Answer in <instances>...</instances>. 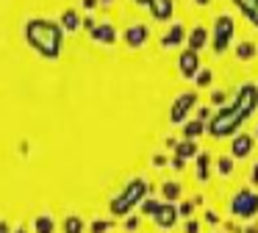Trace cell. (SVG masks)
I'll use <instances>...</instances> for the list:
<instances>
[{
	"instance_id": "cb8c5ba5",
	"label": "cell",
	"mask_w": 258,
	"mask_h": 233,
	"mask_svg": "<svg viewBox=\"0 0 258 233\" xmlns=\"http://www.w3.org/2000/svg\"><path fill=\"white\" fill-rule=\"evenodd\" d=\"M217 172L219 175H230V172H233V158H230V155H225V158H219L217 161Z\"/></svg>"
},
{
	"instance_id": "f1b7e54d",
	"label": "cell",
	"mask_w": 258,
	"mask_h": 233,
	"mask_svg": "<svg viewBox=\"0 0 258 233\" xmlns=\"http://www.w3.org/2000/svg\"><path fill=\"white\" fill-rule=\"evenodd\" d=\"M108 227H111V222H95V225H92V233H106Z\"/></svg>"
},
{
	"instance_id": "74e56055",
	"label": "cell",
	"mask_w": 258,
	"mask_h": 233,
	"mask_svg": "<svg viewBox=\"0 0 258 233\" xmlns=\"http://www.w3.org/2000/svg\"><path fill=\"white\" fill-rule=\"evenodd\" d=\"M0 233H12V227H9V225H6V222H3V219H0Z\"/></svg>"
},
{
	"instance_id": "d590c367",
	"label": "cell",
	"mask_w": 258,
	"mask_h": 233,
	"mask_svg": "<svg viewBox=\"0 0 258 233\" xmlns=\"http://www.w3.org/2000/svg\"><path fill=\"white\" fill-rule=\"evenodd\" d=\"M167 155H156V158H153V164H156V166H164V164H167Z\"/></svg>"
},
{
	"instance_id": "ab89813d",
	"label": "cell",
	"mask_w": 258,
	"mask_h": 233,
	"mask_svg": "<svg viewBox=\"0 0 258 233\" xmlns=\"http://www.w3.org/2000/svg\"><path fill=\"white\" fill-rule=\"evenodd\" d=\"M250 20H252V25H258V9H255V11H252V14H250Z\"/></svg>"
},
{
	"instance_id": "52a82bcc",
	"label": "cell",
	"mask_w": 258,
	"mask_h": 233,
	"mask_svg": "<svg viewBox=\"0 0 258 233\" xmlns=\"http://www.w3.org/2000/svg\"><path fill=\"white\" fill-rule=\"evenodd\" d=\"M233 105L241 111L244 116H250L252 111L258 108V89L252 86V83H244V86L236 92V97H233Z\"/></svg>"
},
{
	"instance_id": "484cf974",
	"label": "cell",
	"mask_w": 258,
	"mask_h": 233,
	"mask_svg": "<svg viewBox=\"0 0 258 233\" xmlns=\"http://www.w3.org/2000/svg\"><path fill=\"white\" fill-rule=\"evenodd\" d=\"M139 205H142V214H150V216H153V214L158 211V205H161V203H156V200H147V197H145Z\"/></svg>"
},
{
	"instance_id": "d6986e66",
	"label": "cell",
	"mask_w": 258,
	"mask_h": 233,
	"mask_svg": "<svg viewBox=\"0 0 258 233\" xmlns=\"http://www.w3.org/2000/svg\"><path fill=\"white\" fill-rule=\"evenodd\" d=\"M78 25H81V20H78V11H64L61 14V28L64 31H78Z\"/></svg>"
},
{
	"instance_id": "5bb4252c",
	"label": "cell",
	"mask_w": 258,
	"mask_h": 233,
	"mask_svg": "<svg viewBox=\"0 0 258 233\" xmlns=\"http://www.w3.org/2000/svg\"><path fill=\"white\" fill-rule=\"evenodd\" d=\"M92 36H95V42H103V44L117 42V31H114V25H108V22H100V25L92 31Z\"/></svg>"
},
{
	"instance_id": "f6af8a7d",
	"label": "cell",
	"mask_w": 258,
	"mask_h": 233,
	"mask_svg": "<svg viewBox=\"0 0 258 233\" xmlns=\"http://www.w3.org/2000/svg\"><path fill=\"white\" fill-rule=\"evenodd\" d=\"M100 3H111V0H100Z\"/></svg>"
},
{
	"instance_id": "30bf717a",
	"label": "cell",
	"mask_w": 258,
	"mask_h": 233,
	"mask_svg": "<svg viewBox=\"0 0 258 233\" xmlns=\"http://www.w3.org/2000/svg\"><path fill=\"white\" fill-rule=\"evenodd\" d=\"M147 36H150V28L142 25V22L125 28V42H128V47H142V44L147 42Z\"/></svg>"
},
{
	"instance_id": "44dd1931",
	"label": "cell",
	"mask_w": 258,
	"mask_h": 233,
	"mask_svg": "<svg viewBox=\"0 0 258 233\" xmlns=\"http://www.w3.org/2000/svg\"><path fill=\"white\" fill-rule=\"evenodd\" d=\"M84 219H81V216H67V219H64V225H61V230L64 233H84Z\"/></svg>"
},
{
	"instance_id": "ba28073f",
	"label": "cell",
	"mask_w": 258,
	"mask_h": 233,
	"mask_svg": "<svg viewBox=\"0 0 258 233\" xmlns=\"http://www.w3.org/2000/svg\"><path fill=\"white\" fill-rule=\"evenodd\" d=\"M178 70H180V75H183V78H195L197 72H200V59H197V50L186 47L183 53H180Z\"/></svg>"
},
{
	"instance_id": "9a60e30c",
	"label": "cell",
	"mask_w": 258,
	"mask_h": 233,
	"mask_svg": "<svg viewBox=\"0 0 258 233\" xmlns=\"http://www.w3.org/2000/svg\"><path fill=\"white\" fill-rule=\"evenodd\" d=\"M208 42V31L206 28H191V33L186 36V44H189L191 50H203Z\"/></svg>"
},
{
	"instance_id": "7402d4cb",
	"label": "cell",
	"mask_w": 258,
	"mask_h": 233,
	"mask_svg": "<svg viewBox=\"0 0 258 233\" xmlns=\"http://www.w3.org/2000/svg\"><path fill=\"white\" fill-rule=\"evenodd\" d=\"M208 164H211L208 153H197V178L200 181H208Z\"/></svg>"
},
{
	"instance_id": "7c38bea8",
	"label": "cell",
	"mask_w": 258,
	"mask_h": 233,
	"mask_svg": "<svg viewBox=\"0 0 258 233\" xmlns=\"http://www.w3.org/2000/svg\"><path fill=\"white\" fill-rule=\"evenodd\" d=\"M147 9H150L153 20L167 22V20H172V9H175V6H172V0H150Z\"/></svg>"
},
{
	"instance_id": "8fae6325",
	"label": "cell",
	"mask_w": 258,
	"mask_h": 233,
	"mask_svg": "<svg viewBox=\"0 0 258 233\" xmlns=\"http://www.w3.org/2000/svg\"><path fill=\"white\" fill-rule=\"evenodd\" d=\"M250 153H252V136H247V133H236L233 144H230V155H233V158H247Z\"/></svg>"
},
{
	"instance_id": "1f68e13d",
	"label": "cell",
	"mask_w": 258,
	"mask_h": 233,
	"mask_svg": "<svg viewBox=\"0 0 258 233\" xmlns=\"http://www.w3.org/2000/svg\"><path fill=\"white\" fill-rule=\"evenodd\" d=\"M211 103H214V105H222V103H225V92H214V94H211Z\"/></svg>"
},
{
	"instance_id": "5b68a950",
	"label": "cell",
	"mask_w": 258,
	"mask_h": 233,
	"mask_svg": "<svg viewBox=\"0 0 258 233\" xmlns=\"http://www.w3.org/2000/svg\"><path fill=\"white\" fill-rule=\"evenodd\" d=\"M195 105H197V94L195 92L178 94V97H175V103L169 105V122H186Z\"/></svg>"
},
{
	"instance_id": "4dcf8cb0",
	"label": "cell",
	"mask_w": 258,
	"mask_h": 233,
	"mask_svg": "<svg viewBox=\"0 0 258 233\" xmlns=\"http://www.w3.org/2000/svg\"><path fill=\"white\" fill-rule=\"evenodd\" d=\"M125 227H128V230H136V227H139V216H128V219H125Z\"/></svg>"
},
{
	"instance_id": "3957f363",
	"label": "cell",
	"mask_w": 258,
	"mask_h": 233,
	"mask_svg": "<svg viewBox=\"0 0 258 233\" xmlns=\"http://www.w3.org/2000/svg\"><path fill=\"white\" fill-rule=\"evenodd\" d=\"M147 192H150V186H147L142 178H134V181L128 183V186L122 189V192L117 194V200L111 203V214H117V216H122V214H128L134 205H139L142 200L147 197Z\"/></svg>"
},
{
	"instance_id": "836d02e7",
	"label": "cell",
	"mask_w": 258,
	"mask_h": 233,
	"mask_svg": "<svg viewBox=\"0 0 258 233\" xmlns=\"http://www.w3.org/2000/svg\"><path fill=\"white\" fill-rule=\"evenodd\" d=\"M208 116H211V108H206V105H203V108L197 111V120H203V122H206Z\"/></svg>"
},
{
	"instance_id": "8992f818",
	"label": "cell",
	"mask_w": 258,
	"mask_h": 233,
	"mask_svg": "<svg viewBox=\"0 0 258 233\" xmlns=\"http://www.w3.org/2000/svg\"><path fill=\"white\" fill-rule=\"evenodd\" d=\"M230 211H233L236 216H241V219H250V216H255L258 211V194L252 192H239L233 200H230Z\"/></svg>"
},
{
	"instance_id": "e575fe53",
	"label": "cell",
	"mask_w": 258,
	"mask_h": 233,
	"mask_svg": "<svg viewBox=\"0 0 258 233\" xmlns=\"http://www.w3.org/2000/svg\"><path fill=\"white\" fill-rule=\"evenodd\" d=\"M183 230H186V233H200V225H197V222H186Z\"/></svg>"
},
{
	"instance_id": "b9f144b4",
	"label": "cell",
	"mask_w": 258,
	"mask_h": 233,
	"mask_svg": "<svg viewBox=\"0 0 258 233\" xmlns=\"http://www.w3.org/2000/svg\"><path fill=\"white\" fill-rule=\"evenodd\" d=\"M244 233H258V227H252V225H250V227H244Z\"/></svg>"
},
{
	"instance_id": "f546056e",
	"label": "cell",
	"mask_w": 258,
	"mask_h": 233,
	"mask_svg": "<svg viewBox=\"0 0 258 233\" xmlns=\"http://www.w3.org/2000/svg\"><path fill=\"white\" fill-rule=\"evenodd\" d=\"M206 222L208 225H219V214L217 211H206Z\"/></svg>"
},
{
	"instance_id": "ffe728a7",
	"label": "cell",
	"mask_w": 258,
	"mask_h": 233,
	"mask_svg": "<svg viewBox=\"0 0 258 233\" xmlns=\"http://www.w3.org/2000/svg\"><path fill=\"white\" fill-rule=\"evenodd\" d=\"M31 227H34L36 233H53V227H56V222H53L50 216H36V219L31 222Z\"/></svg>"
},
{
	"instance_id": "9c48e42d",
	"label": "cell",
	"mask_w": 258,
	"mask_h": 233,
	"mask_svg": "<svg viewBox=\"0 0 258 233\" xmlns=\"http://www.w3.org/2000/svg\"><path fill=\"white\" fill-rule=\"evenodd\" d=\"M178 208H175L172 203H161L158 205V211L153 214V219H156V225L161 227V230H169V227H175V222H178Z\"/></svg>"
},
{
	"instance_id": "ee69618b",
	"label": "cell",
	"mask_w": 258,
	"mask_h": 233,
	"mask_svg": "<svg viewBox=\"0 0 258 233\" xmlns=\"http://www.w3.org/2000/svg\"><path fill=\"white\" fill-rule=\"evenodd\" d=\"M195 3H197V6H208V0H195Z\"/></svg>"
},
{
	"instance_id": "83f0119b",
	"label": "cell",
	"mask_w": 258,
	"mask_h": 233,
	"mask_svg": "<svg viewBox=\"0 0 258 233\" xmlns=\"http://www.w3.org/2000/svg\"><path fill=\"white\" fill-rule=\"evenodd\" d=\"M191 211H195V200H186V203H180L178 214L180 216H191Z\"/></svg>"
},
{
	"instance_id": "277c9868",
	"label": "cell",
	"mask_w": 258,
	"mask_h": 233,
	"mask_svg": "<svg viewBox=\"0 0 258 233\" xmlns=\"http://www.w3.org/2000/svg\"><path fill=\"white\" fill-rule=\"evenodd\" d=\"M236 33V25L233 20H230L228 14H222L217 22H214V53H225L230 44V39H233Z\"/></svg>"
},
{
	"instance_id": "8d00e7d4",
	"label": "cell",
	"mask_w": 258,
	"mask_h": 233,
	"mask_svg": "<svg viewBox=\"0 0 258 233\" xmlns=\"http://www.w3.org/2000/svg\"><path fill=\"white\" fill-rule=\"evenodd\" d=\"M250 181H252V183H258V164L250 169Z\"/></svg>"
},
{
	"instance_id": "60d3db41",
	"label": "cell",
	"mask_w": 258,
	"mask_h": 233,
	"mask_svg": "<svg viewBox=\"0 0 258 233\" xmlns=\"http://www.w3.org/2000/svg\"><path fill=\"white\" fill-rule=\"evenodd\" d=\"M12 233H28V227H14Z\"/></svg>"
},
{
	"instance_id": "603a6c76",
	"label": "cell",
	"mask_w": 258,
	"mask_h": 233,
	"mask_svg": "<svg viewBox=\"0 0 258 233\" xmlns=\"http://www.w3.org/2000/svg\"><path fill=\"white\" fill-rule=\"evenodd\" d=\"M236 55H239L241 61L252 59V55H255V44H252V42H239V44H236Z\"/></svg>"
},
{
	"instance_id": "2e32d148",
	"label": "cell",
	"mask_w": 258,
	"mask_h": 233,
	"mask_svg": "<svg viewBox=\"0 0 258 233\" xmlns=\"http://www.w3.org/2000/svg\"><path fill=\"white\" fill-rule=\"evenodd\" d=\"M197 153H200V150H197L195 139H183V142H178V147H175V155H178V158H183V161L195 158Z\"/></svg>"
},
{
	"instance_id": "f35d334b",
	"label": "cell",
	"mask_w": 258,
	"mask_h": 233,
	"mask_svg": "<svg viewBox=\"0 0 258 233\" xmlns=\"http://www.w3.org/2000/svg\"><path fill=\"white\" fill-rule=\"evenodd\" d=\"M84 6H86V9H95V6H97V0H84Z\"/></svg>"
},
{
	"instance_id": "7bdbcfd3",
	"label": "cell",
	"mask_w": 258,
	"mask_h": 233,
	"mask_svg": "<svg viewBox=\"0 0 258 233\" xmlns=\"http://www.w3.org/2000/svg\"><path fill=\"white\" fill-rule=\"evenodd\" d=\"M134 3H136V6H147L150 0H134Z\"/></svg>"
},
{
	"instance_id": "7a4b0ae2",
	"label": "cell",
	"mask_w": 258,
	"mask_h": 233,
	"mask_svg": "<svg viewBox=\"0 0 258 233\" xmlns=\"http://www.w3.org/2000/svg\"><path fill=\"white\" fill-rule=\"evenodd\" d=\"M241 120H244V114H241V111L236 108L233 103H230V105H222V108H217V114L211 116V122H208L206 131L211 133V136L222 139V136H230L233 131H239Z\"/></svg>"
},
{
	"instance_id": "d6a6232c",
	"label": "cell",
	"mask_w": 258,
	"mask_h": 233,
	"mask_svg": "<svg viewBox=\"0 0 258 233\" xmlns=\"http://www.w3.org/2000/svg\"><path fill=\"white\" fill-rule=\"evenodd\" d=\"M84 28H86V31H95V28H97L95 17H84Z\"/></svg>"
},
{
	"instance_id": "e0dca14e",
	"label": "cell",
	"mask_w": 258,
	"mask_h": 233,
	"mask_svg": "<svg viewBox=\"0 0 258 233\" xmlns=\"http://www.w3.org/2000/svg\"><path fill=\"white\" fill-rule=\"evenodd\" d=\"M206 131V122L203 120H186L183 122V139H197Z\"/></svg>"
},
{
	"instance_id": "4fadbf2b",
	"label": "cell",
	"mask_w": 258,
	"mask_h": 233,
	"mask_svg": "<svg viewBox=\"0 0 258 233\" xmlns=\"http://www.w3.org/2000/svg\"><path fill=\"white\" fill-rule=\"evenodd\" d=\"M183 39H186L183 25H178V22H175V25L169 28V31L164 33V36H161V44H164V47H178V44L183 42Z\"/></svg>"
},
{
	"instance_id": "d4e9b609",
	"label": "cell",
	"mask_w": 258,
	"mask_h": 233,
	"mask_svg": "<svg viewBox=\"0 0 258 233\" xmlns=\"http://www.w3.org/2000/svg\"><path fill=\"white\" fill-rule=\"evenodd\" d=\"M233 3H236V6H239V9H241V11H244V14H247V17H250V14H252V11H255V9H258V0H233Z\"/></svg>"
},
{
	"instance_id": "4316f807",
	"label": "cell",
	"mask_w": 258,
	"mask_h": 233,
	"mask_svg": "<svg viewBox=\"0 0 258 233\" xmlns=\"http://www.w3.org/2000/svg\"><path fill=\"white\" fill-rule=\"evenodd\" d=\"M195 81H197V86H208L211 83V70H200L195 75Z\"/></svg>"
},
{
	"instance_id": "6da1fadb",
	"label": "cell",
	"mask_w": 258,
	"mask_h": 233,
	"mask_svg": "<svg viewBox=\"0 0 258 233\" xmlns=\"http://www.w3.org/2000/svg\"><path fill=\"white\" fill-rule=\"evenodd\" d=\"M25 39L34 50H39L45 59H56L61 53V42H64V28L61 22H50V20H31L25 25Z\"/></svg>"
},
{
	"instance_id": "ac0fdd59",
	"label": "cell",
	"mask_w": 258,
	"mask_h": 233,
	"mask_svg": "<svg viewBox=\"0 0 258 233\" xmlns=\"http://www.w3.org/2000/svg\"><path fill=\"white\" fill-rule=\"evenodd\" d=\"M161 194L167 197V203H175V200L180 197V183H178V181H167V183L161 186Z\"/></svg>"
}]
</instances>
